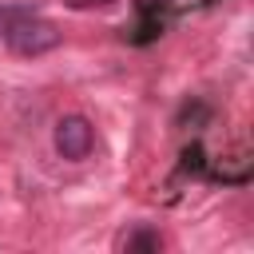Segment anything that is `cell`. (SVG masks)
Instances as JSON below:
<instances>
[{
	"label": "cell",
	"instance_id": "4",
	"mask_svg": "<svg viewBox=\"0 0 254 254\" xmlns=\"http://www.w3.org/2000/svg\"><path fill=\"white\" fill-rule=\"evenodd\" d=\"M123 250H163V238L155 230H135L123 238Z\"/></svg>",
	"mask_w": 254,
	"mask_h": 254
},
{
	"label": "cell",
	"instance_id": "5",
	"mask_svg": "<svg viewBox=\"0 0 254 254\" xmlns=\"http://www.w3.org/2000/svg\"><path fill=\"white\" fill-rule=\"evenodd\" d=\"M171 0H135V8H139V20H163L159 12L167 8Z\"/></svg>",
	"mask_w": 254,
	"mask_h": 254
},
{
	"label": "cell",
	"instance_id": "2",
	"mask_svg": "<svg viewBox=\"0 0 254 254\" xmlns=\"http://www.w3.org/2000/svg\"><path fill=\"white\" fill-rule=\"evenodd\" d=\"M91 147H95V131H91V123L83 115H64L56 123V151H60V159L79 163V159L91 155Z\"/></svg>",
	"mask_w": 254,
	"mask_h": 254
},
{
	"label": "cell",
	"instance_id": "3",
	"mask_svg": "<svg viewBox=\"0 0 254 254\" xmlns=\"http://www.w3.org/2000/svg\"><path fill=\"white\" fill-rule=\"evenodd\" d=\"M187 175H206V151H202V143H190L187 151H183V163H179Z\"/></svg>",
	"mask_w": 254,
	"mask_h": 254
},
{
	"label": "cell",
	"instance_id": "1",
	"mask_svg": "<svg viewBox=\"0 0 254 254\" xmlns=\"http://www.w3.org/2000/svg\"><path fill=\"white\" fill-rule=\"evenodd\" d=\"M0 36L16 56H44L60 44V32L48 20H40L36 12H24V8H4L0 12Z\"/></svg>",
	"mask_w": 254,
	"mask_h": 254
}]
</instances>
